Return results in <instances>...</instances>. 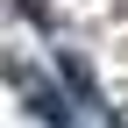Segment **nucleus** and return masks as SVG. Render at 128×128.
Wrapping results in <instances>:
<instances>
[{"instance_id": "nucleus-1", "label": "nucleus", "mask_w": 128, "mask_h": 128, "mask_svg": "<svg viewBox=\"0 0 128 128\" xmlns=\"http://www.w3.org/2000/svg\"><path fill=\"white\" fill-rule=\"evenodd\" d=\"M28 107H36L43 121H64V100H57V92H36V86H28Z\"/></svg>"}]
</instances>
